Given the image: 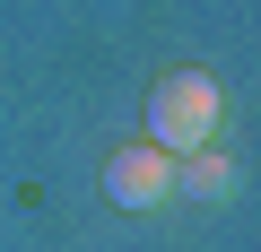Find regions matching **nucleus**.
<instances>
[{
	"instance_id": "obj_2",
	"label": "nucleus",
	"mask_w": 261,
	"mask_h": 252,
	"mask_svg": "<svg viewBox=\"0 0 261 252\" xmlns=\"http://www.w3.org/2000/svg\"><path fill=\"white\" fill-rule=\"evenodd\" d=\"M174 191V157L166 148H122L113 165H105V200L113 209H157Z\"/></svg>"
},
{
	"instance_id": "obj_3",
	"label": "nucleus",
	"mask_w": 261,
	"mask_h": 252,
	"mask_svg": "<svg viewBox=\"0 0 261 252\" xmlns=\"http://www.w3.org/2000/svg\"><path fill=\"white\" fill-rule=\"evenodd\" d=\"M183 191H200V200H226V191H235V165H226V157H192V165H183Z\"/></svg>"
},
{
	"instance_id": "obj_1",
	"label": "nucleus",
	"mask_w": 261,
	"mask_h": 252,
	"mask_svg": "<svg viewBox=\"0 0 261 252\" xmlns=\"http://www.w3.org/2000/svg\"><path fill=\"white\" fill-rule=\"evenodd\" d=\"M209 131H218V87H209L200 70H174V78L148 96V148H166V157H200Z\"/></svg>"
}]
</instances>
